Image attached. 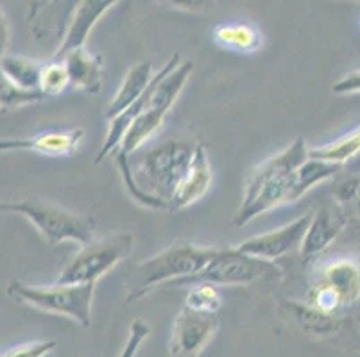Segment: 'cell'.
<instances>
[{
    "label": "cell",
    "mask_w": 360,
    "mask_h": 357,
    "mask_svg": "<svg viewBox=\"0 0 360 357\" xmlns=\"http://www.w3.org/2000/svg\"><path fill=\"white\" fill-rule=\"evenodd\" d=\"M119 0H77L74 13H72L70 24L63 39L58 45V50L54 52V59H60L68 50L77 47H83L86 43L88 36L94 31L101 18L110 11Z\"/></svg>",
    "instance_id": "cell-13"
},
{
    "label": "cell",
    "mask_w": 360,
    "mask_h": 357,
    "mask_svg": "<svg viewBox=\"0 0 360 357\" xmlns=\"http://www.w3.org/2000/svg\"><path fill=\"white\" fill-rule=\"evenodd\" d=\"M212 179H214V173H212L206 150L201 143H198L191 166L170 198V211H179V209H185L201 201L210 189Z\"/></svg>",
    "instance_id": "cell-14"
},
{
    "label": "cell",
    "mask_w": 360,
    "mask_h": 357,
    "mask_svg": "<svg viewBox=\"0 0 360 357\" xmlns=\"http://www.w3.org/2000/svg\"><path fill=\"white\" fill-rule=\"evenodd\" d=\"M158 4L167 6V8L179 9V11L201 13L210 11L215 6V0H156Z\"/></svg>",
    "instance_id": "cell-28"
},
{
    "label": "cell",
    "mask_w": 360,
    "mask_h": 357,
    "mask_svg": "<svg viewBox=\"0 0 360 357\" xmlns=\"http://www.w3.org/2000/svg\"><path fill=\"white\" fill-rule=\"evenodd\" d=\"M221 293L219 286L210 283H194L191 284V290L186 293L185 306L192 309L205 311V313H217L221 307Z\"/></svg>",
    "instance_id": "cell-24"
},
{
    "label": "cell",
    "mask_w": 360,
    "mask_h": 357,
    "mask_svg": "<svg viewBox=\"0 0 360 357\" xmlns=\"http://www.w3.org/2000/svg\"><path fill=\"white\" fill-rule=\"evenodd\" d=\"M149 325L147 323H143L142 320H136L133 325H131V334H129V339H127L126 346H124V352L120 357H135L136 350H139V346L142 345L143 339L149 336Z\"/></svg>",
    "instance_id": "cell-27"
},
{
    "label": "cell",
    "mask_w": 360,
    "mask_h": 357,
    "mask_svg": "<svg viewBox=\"0 0 360 357\" xmlns=\"http://www.w3.org/2000/svg\"><path fill=\"white\" fill-rule=\"evenodd\" d=\"M346 222L345 218H340L328 208H321L314 211L312 222H310L309 229H307L305 240L301 243V257L303 260H310L316 257L321 252H325L330 245L333 243L337 236L342 232Z\"/></svg>",
    "instance_id": "cell-16"
},
{
    "label": "cell",
    "mask_w": 360,
    "mask_h": 357,
    "mask_svg": "<svg viewBox=\"0 0 360 357\" xmlns=\"http://www.w3.org/2000/svg\"><path fill=\"white\" fill-rule=\"evenodd\" d=\"M9 293L15 299L45 313L63 314L84 327H90L91 323L96 284L54 283L49 286H31L16 281L9 284Z\"/></svg>",
    "instance_id": "cell-6"
},
{
    "label": "cell",
    "mask_w": 360,
    "mask_h": 357,
    "mask_svg": "<svg viewBox=\"0 0 360 357\" xmlns=\"http://www.w3.org/2000/svg\"><path fill=\"white\" fill-rule=\"evenodd\" d=\"M212 39L217 47L238 54H253L264 43L262 32L253 24H244V22L217 25L212 31Z\"/></svg>",
    "instance_id": "cell-18"
},
{
    "label": "cell",
    "mask_w": 360,
    "mask_h": 357,
    "mask_svg": "<svg viewBox=\"0 0 360 357\" xmlns=\"http://www.w3.org/2000/svg\"><path fill=\"white\" fill-rule=\"evenodd\" d=\"M195 147L185 140H167L142 154L136 166L129 165V157H117L129 195L143 208L170 211V198L191 166Z\"/></svg>",
    "instance_id": "cell-1"
},
{
    "label": "cell",
    "mask_w": 360,
    "mask_h": 357,
    "mask_svg": "<svg viewBox=\"0 0 360 357\" xmlns=\"http://www.w3.org/2000/svg\"><path fill=\"white\" fill-rule=\"evenodd\" d=\"M215 254V247H201L188 241H178L163 248L153 257L136 264L129 277V293L126 302L131 304L142 299L160 284H176L178 281L192 277L210 263Z\"/></svg>",
    "instance_id": "cell-3"
},
{
    "label": "cell",
    "mask_w": 360,
    "mask_h": 357,
    "mask_svg": "<svg viewBox=\"0 0 360 357\" xmlns=\"http://www.w3.org/2000/svg\"><path fill=\"white\" fill-rule=\"evenodd\" d=\"M280 270L273 261H264L235 248H217L212 261L192 277L178 281L176 284L210 283L215 286H248L255 281L274 279Z\"/></svg>",
    "instance_id": "cell-8"
},
{
    "label": "cell",
    "mask_w": 360,
    "mask_h": 357,
    "mask_svg": "<svg viewBox=\"0 0 360 357\" xmlns=\"http://www.w3.org/2000/svg\"><path fill=\"white\" fill-rule=\"evenodd\" d=\"M2 213H13L27 218L44 240L51 245L72 241L77 245H86L96 240V220L90 216L72 213L68 209L54 206L40 198H25L16 202H2Z\"/></svg>",
    "instance_id": "cell-5"
},
{
    "label": "cell",
    "mask_w": 360,
    "mask_h": 357,
    "mask_svg": "<svg viewBox=\"0 0 360 357\" xmlns=\"http://www.w3.org/2000/svg\"><path fill=\"white\" fill-rule=\"evenodd\" d=\"M84 137V129L68 130H49V133L36 134L27 137H6L0 142L2 152L11 150H24V152L44 154L49 157H67L74 156L79 149Z\"/></svg>",
    "instance_id": "cell-12"
},
{
    "label": "cell",
    "mask_w": 360,
    "mask_h": 357,
    "mask_svg": "<svg viewBox=\"0 0 360 357\" xmlns=\"http://www.w3.org/2000/svg\"><path fill=\"white\" fill-rule=\"evenodd\" d=\"M360 198V173L337 181L333 188V201L342 208H352Z\"/></svg>",
    "instance_id": "cell-25"
},
{
    "label": "cell",
    "mask_w": 360,
    "mask_h": 357,
    "mask_svg": "<svg viewBox=\"0 0 360 357\" xmlns=\"http://www.w3.org/2000/svg\"><path fill=\"white\" fill-rule=\"evenodd\" d=\"M54 346L56 342H51V339H49V342H44V339H40V342H29L24 343V345H18L15 346V349L8 350L2 357H44L47 356Z\"/></svg>",
    "instance_id": "cell-26"
},
{
    "label": "cell",
    "mask_w": 360,
    "mask_h": 357,
    "mask_svg": "<svg viewBox=\"0 0 360 357\" xmlns=\"http://www.w3.org/2000/svg\"><path fill=\"white\" fill-rule=\"evenodd\" d=\"M163 74L156 83L155 90L150 93L149 102L146 109L140 113L133 126L127 130L122 145L117 150V157H129L135 154L150 136H155L160 127L165 122L167 114L170 113L174 102L178 100L179 93L186 86L194 63L192 61H181L178 54H172L165 65H163Z\"/></svg>",
    "instance_id": "cell-4"
},
{
    "label": "cell",
    "mask_w": 360,
    "mask_h": 357,
    "mask_svg": "<svg viewBox=\"0 0 360 357\" xmlns=\"http://www.w3.org/2000/svg\"><path fill=\"white\" fill-rule=\"evenodd\" d=\"M314 211H309L307 215L300 216L296 220L289 224L281 225V227L273 229L269 232L258 234L250 238V240L242 241L237 245V248L244 254H250L253 257L264 261H276L289 252L301 248V243L305 240L307 229L312 222Z\"/></svg>",
    "instance_id": "cell-10"
},
{
    "label": "cell",
    "mask_w": 360,
    "mask_h": 357,
    "mask_svg": "<svg viewBox=\"0 0 360 357\" xmlns=\"http://www.w3.org/2000/svg\"><path fill=\"white\" fill-rule=\"evenodd\" d=\"M60 59H63V63L67 65L74 90L83 91L91 97L101 93L104 84V61L101 55L94 54L83 45L68 50Z\"/></svg>",
    "instance_id": "cell-15"
},
{
    "label": "cell",
    "mask_w": 360,
    "mask_h": 357,
    "mask_svg": "<svg viewBox=\"0 0 360 357\" xmlns=\"http://www.w3.org/2000/svg\"><path fill=\"white\" fill-rule=\"evenodd\" d=\"M342 168H345L342 165H337V163L325 161V159H317V157L309 156V159H307V161L296 170V173H294L292 191H290L289 202L300 201L301 196L305 195V193H309L312 188H316L317 184L339 175Z\"/></svg>",
    "instance_id": "cell-19"
},
{
    "label": "cell",
    "mask_w": 360,
    "mask_h": 357,
    "mask_svg": "<svg viewBox=\"0 0 360 357\" xmlns=\"http://www.w3.org/2000/svg\"><path fill=\"white\" fill-rule=\"evenodd\" d=\"M155 75L156 74L153 72V63L150 61H140L135 67H131L127 70V74L124 75V81L120 84V88L113 95L110 104H108L106 111H104V116L108 120H111V118L119 116L122 111H126L131 104L136 102L146 93L147 88L150 86Z\"/></svg>",
    "instance_id": "cell-17"
},
{
    "label": "cell",
    "mask_w": 360,
    "mask_h": 357,
    "mask_svg": "<svg viewBox=\"0 0 360 357\" xmlns=\"http://www.w3.org/2000/svg\"><path fill=\"white\" fill-rule=\"evenodd\" d=\"M60 2H63V0H49V2H47V4H45V6H49V8H51V6L60 4Z\"/></svg>",
    "instance_id": "cell-31"
},
{
    "label": "cell",
    "mask_w": 360,
    "mask_h": 357,
    "mask_svg": "<svg viewBox=\"0 0 360 357\" xmlns=\"http://www.w3.org/2000/svg\"><path fill=\"white\" fill-rule=\"evenodd\" d=\"M217 329V313H205L183 304L170 334V357H198Z\"/></svg>",
    "instance_id": "cell-9"
},
{
    "label": "cell",
    "mask_w": 360,
    "mask_h": 357,
    "mask_svg": "<svg viewBox=\"0 0 360 357\" xmlns=\"http://www.w3.org/2000/svg\"><path fill=\"white\" fill-rule=\"evenodd\" d=\"M0 93H2L0 95L2 111H13L18 109V107L29 106V104L47 100V95L41 93V90H24V88L13 84L6 77H2Z\"/></svg>",
    "instance_id": "cell-23"
},
{
    "label": "cell",
    "mask_w": 360,
    "mask_h": 357,
    "mask_svg": "<svg viewBox=\"0 0 360 357\" xmlns=\"http://www.w3.org/2000/svg\"><path fill=\"white\" fill-rule=\"evenodd\" d=\"M68 86H72V83L63 59H52L51 63L44 65L40 79L41 93L47 95V98L58 97V95L65 93Z\"/></svg>",
    "instance_id": "cell-22"
},
{
    "label": "cell",
    "mask_w": 360,
    "mask_h": 357,
    "mask_svg": "<svg viewBox=\"0 0 360 357\" xmlns=\"http://www.w3.org/2000/svg\"><path fill=\"white\" fill-rule=\"evenodd\" d=\"M135 238L131 232L120 231L106 238L83 245L81 250L63 268L56 283L65 284H97L104 275L110 274L120 261L133 250Z\"/></svg>",
    "instance_id": "cell-7"
},
{
    "label": "cell",
    "mask_w": 360,
    "mask_h": 357,
    "mask_svg": "<svg viewBox=\"0 0 360 357\" xmlns=\"http://www.w3.org/2000/svg\"><path fill=\"white\" fill-rule=\"evenodd\" d=\"M332 91L335 95L360 93V70H353L345 77H340L332 86Z\"/></svg>",
    "instance_id": "cell-29"
},
{
    "label": "cell",
    "mask_w": 360,
    "mask_h": 357,
    "mask_svg": "<svg viewBox=\"0 0 360 357\" xmlns=\"http://www.w3.org/2000/svg\"><path fill=\"white\" fill-rule=\"evenodd\" d=\"M314 283L335 291L345 307L355 306L360 302V257L345 255L326 261L317 270Z\"/></svg>",
    "instance_id": "cell-11"
},
{
    "label": "cell",
    "mask_w": 360,
    "mask_h": 357,
    "mask_svg": "<svg viewBox=\"0 0 360 357\" xmlns=\"http://www.w3.org/2000/svg\"><path fill=\"white\" fill-rule=\"evenodd\" d=\"M0 68H2V77L11 81L16 86L24 88V90H40L44 65L34 59L8 52V54H2Z\"/></svg>",
    "instance_id": "cell-20"
},
{
    "label": "cell",
    "mask_w": 360,
    "mask_h": 357,
    "mask_svg": "<svg viewBox=\"0 0 360 357\" xmlns=\"http://www.w3.org/2000/svg\"><path fill=\"white\" fill-rule=\"evenodd\" d=\"M2 54H8L9 47V22L6 20V16L2 15Z\"/></svg>",
    "instance_id": "cell-30"
},
{
    "label": "cell",
    "mask_w": 360,
    "mask_h": 357,
    "mask_svg": "<svg viewBox=\"0 0 360 357\" xmlns=\"http://www.w3.org/2000/svg\"><path fill=\"white\" fill-rule=\"evenodd\" d=\"M309 156L337 163V165L342 166L355 161L356 157L360 156V126L346 133L345 136L337 137L335 142L321 147H310Z\"/></svg>",
    "instance_id": "cell-21"
},
{
    "label": "cell",
    "mask_w": 360,
    "mask_h": 357,
    "mask_svg": "<svg viewBox=\"0 0 360 357\" xmlns=\"http://www.w3.org/2000/svg\"><path fill=\"white\" fill-rule=\"evenodd\" d=\"M309 149L303 137H296L285 150L265 159L251 172L233 216L235 227H244L257 216L289 204L294 173L309 159Z\"/></svg>",
    "instance_id": "cell-2"
}]
</instances>
